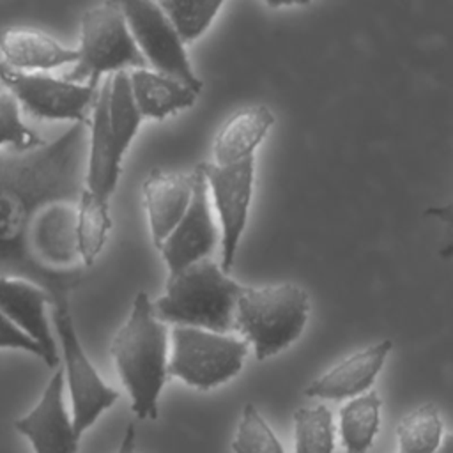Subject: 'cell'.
I'll return each mask as SVG.
<instances>
[{
  "label": "cell",
  "instance_id": "cell-1",
  "mask_svg": "<svg viewBox=\"0 0 453 453\" xmlns=\"http://www.w3.org/2000/svg\"><path fill=\"white\" fill-rule=\"evenodd\" d=\"M87 131L76 122L37 149L0 152V276L41 287L51 304L69 303L87 269L76 235Z\"/></svg>",
  "mask_w": 453,
  "mask_h": 453
},
{
  "label": "cell",
  "instance_id": "cell-2",
  "mask_svg": "<svg viewBox=\"0 0 453 453\" xmlns=\"http://www.w3.org/2000/svg\"><path fill=\"white\" fill-rule=\"evenodd\" d=\"M142 124L134 108L127 71L108 74L97 94L88 117L87 156L81 195L87 200L110 205L117 189L122 159Z\"/></svg>",
  "mask_w": 453,
  "mask_h": 453
},
{
  "label": "cell",
  "instance_id": "cell-3",
  "mask_svg": "<svg viewBox=\"0 0 453 453\" xmlns=\"http://www.w3.org/2000/svg\"><path fill=\"white\" fill-rule=\"evenodd\" d=\"M168 326L154 317L149 294L136 292L131 313L115 333L110 352L138 419L157 418V400L168 379Z\"/></svg>",
  "mask_w": 453,
  "mask_h": 453
},
{
  "label": "cell",
  "instance_id": "cell-4",
  "mask_svg": "<svg viewBox=\"0 0 453 453\" xmlns=\"http://www.w3.org/2000/svg\"><path fill=\"white\" fill-rule=\"evenodd\" d=\"M244 287L209 257L168 276L163 296L152 301V313L166 326L228 334L235 329V304Z\"/></svg>",
  "mask_w": 453,
  "mask_h": 453
},
{
  "label": "cell",
  "instance_id": "cell-5",
  "mask_svg": "<svg viewBox=\"0 0 453 453\" xmlns=\"http://www.w3.org/2000/svg\"><path fill=\"white\" fill-rule=\"evenodd\" d=\"M310 297L292 281L244 287L235 304L234 326L264 361L292 345L308 322Z\"/></svg>",
  "mask_w": 453,
  "mask_h": 453
},
{
  "label": "cell",
  "instance_id": "cell-6",
  "mask_svg": "<svg viewBox=\"0 0 453 453\" xmlns=\"http://www.w3.org/2000/svg\"><path fill=\"white\" fill-rule=\"evenodd\" d=\"M78 60L64 76L67 81L99 87L103 74L147 67L120 9V2H103L81 14Z\"/></svg>",
  "mask_w": 453,
  "mask_h": 453
},
{
  "label": "cell",
  "instance_id": "cell-7",
  "mask_svg": "<svg viewBox=\"0 0 453 453\" xmlns=\"http://www.w3.org/2000/svg\"><path fill=\"white\" fill-rule=\"evenodd\" d=\"M168 377L207 391L234 379L248 356V343L225 333L173 326Z\"/></svg>",
  "mask_w": 453,
  "mask_h": 453
},
{
  "label": "cell",
  "instance_id": "cell-8",
  "mask_svg": "<svg viewBox=\"0 0 453 453\" xmlns=\"http://www.w3.org/2000/svg\"><path fill=\"white\" fill-rule=\"evenodd\" d=\"M51 322L62 349L64 382H67L73 405V428L78 437L119 400V391L110 388L90 363L74 327L69 303H55Z\"/></svg>",
  "mask_w": 453,
  "mask_h": 453
},
{
  "label": "cell",
  "instance_id": "cell-9",
  "mask_svg": "<svg viewBox=\"0 0 453 453\" xmlns=\"http://www.w3.org/2000/svg\"><path fill=\"white\" fill-rule=\"evenodd\" d=\"M0 83L19 110L41 120L88 122L97 87L73 83L48 73H23L0 62Z\"/></svg>",
  "mask_w": 453,
  "mask_h": 453
},
{
  "label": "cell",
  "instance_id": "cell-10",
  "mask_svg": "<svg viewBox=\"0 0 453 453\" xmlns=\"http://www.w3.org/2000/svg\"><path fill=\"white\" fill-rule=\"evenodd\" d=\"M120 9L147 67H152L156 73L166 74L200 94L203 83L195 74L184 42L157 2H120Z\"/></svg>",
  "mask_w": 453,
  "mask_h": 453
},
{
  "label": "cell",
  "instance_id": "cell-11",
  "mask_svg": "<svg viewBox=\"0 0 453 453\" xmlns=\"http://www.w3.org/2000/svg\"><path fill=\"white\" fill-rule=\"evenodd\" d=\"M198 168L205 177L207 189L219 218V267L228 274L248 223L255 188V157L226 166H218L212 161H205L200 163Z\"/></svg>",
  "mask_w": 453,
  "mask_h": 453
},
{
  "label": "cell",
  "instance_id": "cell-12",
  "mask_svg": "<svg viewBox=\"0 0 453 453\" xmlns=\"http://www.w3.org/2000/svg\"><path fill=\"white\" fill-rule=\"evenodd\" d=\"M219 241V232L212 218L211 198L202 170L195 168V186L191 202L177 226L161 242L157 251L168 269V276L209 258Z\"/></svg>",
  "mask_w": 453,
  "mask_h": 453
},
{
  "label": "cell",
  "instance_id": "cell-13",
  "mask_svg": "<svg viewBox=\"0 0 453 453\" xmlns=\"http://www.w3.org/2000/svg\"><path fill=\"white\" fill-rule=\"evenodd\" d=\"M64 384V372L57 368L35 407L14 421V428L30 441L34 453H78L80 437L65 411Z\"/></svg>",
  "mask_w": 453,
  "mask_h": 453
},
{
  "label": "cell",
  "instance_id": "cell-14",
  "mask_svg": "<svg viewBox=\"0 0 453 453\" xmlns=\"http://www.w3.org/2000/svg\"><path fill=\"white\" fill-rule=\"evenodd\" d=\"M50 296L37 285L11 276H0V313L30 336L42 350L44 363L55 368L60 361L50 326Z\"/></svg>",
  "mask_w": 453,
  "mask_h": 453
},
{
  "label": "cell",
  "instance_id": "cell-15",
  "mask_svg": "<svg viewBox=\"0 0 453 453\" xmlns=\"http://www.w3.org/2000/svg\"><path fill=\"white\" fill-rule=\"evenodd\" d=\"M391 349V340H379L349 354L327 372L319 375L304 393L308 396L324 400H345L366 393L382 370Z\"/></svg>",
  "mask_w": 453,
  "mask_h": 453
},
{
  "label": "cell",
  "instance_id": "cell-16",
  "mask_svg": "<svg viewBox=\"0 0 453 453\" xmlns=\"http://www.w3.org/2000/svg\"><path fill=\"white\" fill-rule=\"evenodd\" d=\"M193 172H166L152 170L143 184V207L147 212L149 232L154 248L157 250L168 234L182 219L193 195Z\"/></svg>",
  "mask_w": 453,
  "mask_h": 453
},
{
  "label": "cell",
  "instance_id": "cell-17",
  "mask_svg": "<svg viewBox=\"0 0 453 453\" xmlns=\"http://www.w3.org/2000/svg\"><path fill=\"white\" fill-rule=\"evenodd\" d=\"M0 62L9 69L46 73L74 64L78 51L39 28L9 27L0 30Z\"/></svg>",
  "mask_w": 453,
  "mask_h": 453
},
{
  "label": "cell",
  "instance_id": "cell-18",
  "mask_svg": "<svg viewBox=\"0 0 453 453\" xmlns=\"http://www.w3.org/2000/svg\"><path fill=\"white\" fill-rule=\"evenodd\" d=\"M274 124L265 104H251L234 111L219 127L212 143L214 165L226 166L255 157L257 147Z\"/></svg>",
  "mask_w": 453,
  "mask_h": 453
},
{
  "label": "cell",
  "instance_id": "cell-19",
  "mask_svg": "<svg viewBox=\"0 0 453 453\" xmlns=\"http://www.w3.org/2000/svg\"><path fill=\"white\" fill-rule=\"evenodd\" d=\"M127 78L131 97L142 120H163L168 115L191 108L200 96L184 83L149 67L131 69Z\"/></svg>",
  "mask_w": 453,
  "mask_h": 453
},
{
  "label": "cell",
  "instance_id": "cell-20",
  "mask_svg": "<svg viewBox=\"0 0 453 453\" xmlns=\"http://www.w3.org/2000/svg\"><path fill=\"white\" fill-rule=\"evenodd\" d=\"M382 400L375 391L350 398L340 409V435L347 453H366L379 432Z\"/></svg>",
  "mask_w": 453,
  "mask_h": 453
},
{
  "label": "cell",
  "instance_id": "cell-21",
  "mask_svg": "<svg viewBox=\"0 0 453 453\" xmlns=\"http://www.w3.org/2000/svg\"><path fill=\"white\" fill-rule=\"evenodd\" d=\"M398 453H435L442 442V419L434 403L405 414L396 426Z\"/></svg>",
  "mask_w": 453,
  "mask_h": 453
},
{
  "label": "cell",
  "instance_id": "cell-22",
  "mask_svg": "<svg viewBox=\"0 0 453 453\" xmlns=\"http://www.w3.org/2000/svg\"><path fill=\"white\" fill-rule=\"evenodd\" d=\"M296 453H334V423L331 411L319 403L294 412Z\"/></svg>",
  "mask_w": 453,
  "mask_h": 453
},
{
  "label": "cell",
  "instance_id": "cell-23",
  "mask_svg": "<svg viewBox=\"0 0 453 453\" xmlns=\"http://www.w3.org/2000/svg\"><path fill=\"white\" fill-rule=\"evenodd\" d=\"M172 27L175 28L180 41L191 44L198 37L205 34V30L214 21L218 11L223 7L219 0H205V2H188V0H165L157 2Z\"/></svg>",
  "mask_w": 453,
  "mask_h": 453
},
{
  "label": "cell",
  "instance_id": "cell-24",
  "mask_svg": "<svg viewBox=\"0 0 453 453\" xmlns=\"http://www.w3.org/2000/svg\"><path fill=\"white\" fill-rule=\"evenodd\" d=\"M234 453H285L273 428L253 403H246L232 441Z\"/></svg>",
  "mask_w": 453,
  "mask_h": 453
},
{
  "label": "cell",
  "instance_id": "cell-25",
  "mask_svg": "<svg viewBox=\"0 0 453 453\" xmlns=\"http://www.w3.org/2000/svg\"><path fill=\"white\" fill-rule=\"evenodd\" d=\"M44 143L46 140L23 122L16 99L9 92L0 90V152H25Z\"/></svg>",
  "mask_w": 453,
  "mask_h": 453
},
{
  "label": "cell",
  "instance_id": "cell-26",
  "mask_svg": "<svg viewBox=\"0 0 453 453\" xmlns=\"http://www.w3.org/2000/svg\"><path fill=\"white\" fill-rule=\"evenodd\" d=\"M0 349H11V350H23L28 354H34L41 359H44V354L41 347L27 336L21 329H18L7 317L0 313Z\"/></svg>",
  "mask_w": 453,
  "mask_h": 453
},
{
  "label": "cell",
  "instance_id": "cell-27",
  "mask_svg": "<svg viewBox=\"0 0 453 453\" xmlns=\"http://www.w3.org/2000/svg\"><path fill=\"white\" fill-rule=\"evenodd\" d=\"M134 441H136V430H134V425L129 423L124 430V437L115 453H134Z\"/></svg>",
  "mask_w": 453,
  "mask_h": 453
},
{
  "label": "cell",
  "instance_id": "cell-28",
  "mask_svg": "<svg viewBox=\"0 0 453 453\" xmlns=\"http://www.w3.org/2000/svg\"><path fill=\"white\" fill-rule=\"evenodd\" d=\"M435 453H453V437L446 435Z\"/></svg>",
  "mask_w": 453,
  "mask_h": 453
}]
</instances>
